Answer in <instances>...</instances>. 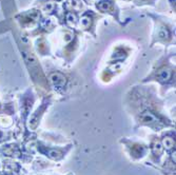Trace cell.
<instances>
[{
  "mask_svg": "<svg viewBox=\"0 0 176 175\" xmlns=\"http://www.w3.org/2000/svg\"><path fill=\"white\" fill-rule=\"evenodd\" d=\"M125 101L126 106L136 112V119L140 125L159 130L169 124L161 112L163 101L154 85H133L125 94Z\"/></svg>",
  "mask_w": 176,
  "mask_h": 175,
  "instance_id": "cell-1",
  "label": "cell"
},
{
  "mask_svg": "<svg viewBox=\"0 0 176 175\" xmlns=\"http://www.w3.org/2000/svg\"><path fill=\"white\" fill-rule=\"evenodd\" d=\"M156 82L160 85L161 95H165L168 90L175 88V65L170 63L169 59H163L155 65L148 76L141 80V83Z\"/></svg>",
  "mask_w": 176,
  "mask_h": 175,
  "instance_id": "cell-2",
  "label": "cell"
},
{
  "mask_svg": "<svg viewBox=\"0 0 176 175\" xmlns=\"http://www.w3.org/2000/svg\"><path fill=\"white\" fill-rule=\"evenodd\" d=\"M48 81H49L50 87L53 88L56 92L59 93V94H65L70 87L71 79L65 73L56 70V71L49 73V75H48Z\"/></svg>",
  "mask_w": 176,
  "mask_h": 175,
  "instance_id": "cell-3",
  "label": "cell"
},
{
  "mask_svg": "<svg viewBox=\"0 0 176 175\" xmlns=\"http://www.w3.org/2000/svg\"><path fill=\"white\" fill-rule=\"evenodd\" d=\"M50 105H51V97H48V98L43 99L41 106L31 115L30 121H29V127L31 130H35V129L37 128L38 124H39V120H40L41 116L43 115V112L49 108Z\"/></svg>",
  "mask_w": 176,
  "mask_h": 175,
  "instance_id": "cell-4",
  "label": "cell"
},
{
  "mask_svg": "<svg viewBox=\"0 0 176 175\" xmlns=\"http://www.w3.org/2000/svg\"><path fill=\"white\" fill-rule=\"evenodd\" d=\"M172 39V32L168 27V25L163 23H159L157 29H156L155 35H154V41L166 43Z\"/></svg>",
  "mask_w": 176,
  "mask_h": 175,
  "instance_id": "cell-5",
  "label": "cell"
},
{
  "mask_svg": "<svg viewBox=\"0 0 176 175\" xmlns=\"http://www.w3.org/2000/svg\"><path fill=\"white\" fill-rule=\"evenodd\" d=\"M96 7L102 13H110L115 15V4L110 0H100L99 2H97Z\"/></svg>",
  "mask_w": 176,
  "mask_h": 175,
  "instance_id": "cell-6",
  "label": "cell"
},
{
  "mask_svg": "<svg viewBox=\"0 0 176 175\" xmlns=\"http://www.w3.org/2000/svg\"><path fill=\"white\" fill-rule=\"evenodd\" d=\"M146 147L140 144H133L130 147V154L133 158H141L146 153Z\"/></svg>",
  "mask_w": 176,
  "mask_h": 175,
  "instance_id": "cell-7",
  "label": "cell"
},
{
  "mask_svg": "<svg viewBox=\"0 0 176 175\" xmlns=\"http://www.w3.org/2000/svg\"><path fill=\"white\" fill-rule=\"evenodd\" d=\"M151 150H152V154H153L155 157H157V158H159V157L163 155V144H161L160 140H158V139H154L153 142H152Z\"/></svg>",
  "mask_w": 176,
  "mask_h": 175,
  "instance_id": "cell-8",
  "label": "cell"
},
{
  "mask_svg": "<svg viewBox=\"0 0 176 175\" xmlns=\"http://www.w3.org/2000/svg\"><path fill=\"white\" fill-rule=\"evenodd\" d=\"M45 154L51 159L59 160L63 157V151L59 150V149H51V150L45 151Z\"/></svg>",
  "mask_w": 176,
  "mask_h": 175,
  "instance_id": "cell-9",
  "label": "cell"
},
{
  "mask_svg": "<svg viewBox=\"0 0 176 175\" xmlns=\"http://www.w3.org/2000/svg\"><path fill=\"white\" fill-rule=\"evenodd\" d=\"M163 147L167 150H174L175 149V140H174L173 136H163V140H161Z\"/></svg>",
  "mask_w": 176,
  "mask_h": 175,
  "instance_id": "cell-10",
  "label": "cell"
},
{
  "mask_svg": "<svg viewBox=\"0 0 176 175\" xmlns=\"http://www.w3.org/2000/svg\"><path fill=\"white\" fill-rule=\"evenodd\" d=\"M81 25H82L83 29L85 30H90V27H92V22H93V17H92L91 14H83L82 17H81Z\"/></svg>",
  "mask_w": 176,
  "mask_h": 175,
  "instance_id": "cell-11",
  "label": "cell"
},
{
  "mask_svg": "<svg viewBox=\"0 0 176 175\" xmlns=\"http://www.w3.org/2000/svg\"><path fill=\"white\" fill-rule=\"evenodd\" d=\"M65 19H67V22H69L70 24H72V25L75 24L78 20L77 15H76L75 13H73V12H69V13L67 14V16H65Z\"/></svg>",
  "mask_w": 176,
  "mask_h": 175,
  "instance_id": "cell-12",
  "label": "cell"
},
{
  "mask_svg": "<svg viewBox=\"0 0 176 175\" xmlns=\"http://www.w3.org/2000/svg\"><path fill=\"white\" fill-rule=\"evenodd\" d=\"M54 9H55V4H54V3H52V2L47 3V4L43 7V10H45L47 13H51V12H53Z\"/></svg>",
  "mask_w": 176,
  "mask_h": 175,
  "instance_id": "cell-13",
  "label": "cell"
},
{
  "mask_svg": "<svg viewBox=\"0 0 176 175\" xmlns=\"http://www.w3.org/2000/svg\"><path fill=\"white\" fill-rule=\"evenodd\" d=\"M154 0H134V2L137 5H143V4H149V3H152Z\"/></svg>",
  "mask_w": 176,
  "mask_h": 175,
  "instance_id": "cell-14",
  "label": "cell"
},
{
  "mask_svg": "<svg viewBox=\"0 0 176 175\" xmlns=\"http://www.w3.org/2000/svg\"><path fill=\"white\" fill-rule=\"evenodd\" d=\"M85 1L87 3H92V2H94V1H96V0H85Z\"/></svg>",
  "mask_w": 176,
  "mask_h": 175,
  "instance_id": "cell-15",
  "label": "cell"
}]
</instances>
